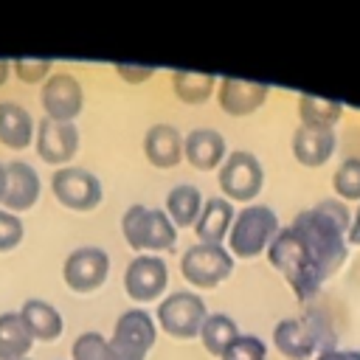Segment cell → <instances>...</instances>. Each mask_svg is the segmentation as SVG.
Returning a JSON list of instances; mask_svg holds the SVG:
<instances>
[{
	"mask_svg": "<svg viewBox=\"0 0 360 360\" xmlns=\"http://www.w3.org/2000/svg\"><path fill=\"white\" fill-rule=\"evenodd\" d=\"M352 214L343 200H321L295 214L267 248L270 264L287 278L298 301H309L349 259Z\"/></svg>",
	"mask_w": 360,
	"mask_h": 360,
	"instance_id": "6da1fadb",
	"label": "cell"
},
{
	"mask_svg": "<svg viewBox=\"0 0 360 360\" xmlns=\"http://www.w3.org/2000/svg\"><path fill=\"white\" fill-rule=\"evenodd\" d=\"M273 346L287 360H315L321 352L335 349V332L318 312H307L301 318L278 321L273 329Z\"/></svg>",
	"mask_w": 360,
	"mask_h": 360,
	"instance_id": "7a4b0ae2",
	"label": "cell"
},
{
	"mask_svg": "<svg viewBox=\"0 0 360 360\" xmlns=\"http://www.w3.org/2000/svg\"><path fill=\"white\" fill-rule=\"evenodd\" d=\"M281 225L276 211L270 205L250 202L233 217V225L228 231V253L236 259H256L259 253H267Z\"/></svg>",
	"mask_w": 360,
	"mask_h": 360,
	"instance_id": "3957f363",
	"label": "cell"
},
{
	"mask_svg": "<svg viewBox=\"0 0 360 360\" xmlns=\"http://www.w3.org/2000/svg\"><path fill=\"white\" fill-rule=\"evenodd\" d=\"M121 233L124 242L132 250H146L158 256L160 250H172L177 242V228L166 217L163 208H149L143 202H135L121 217Z\"/></svg>",
	"mask_w": 360,
	"mask_h": 360,
	"instance_id": "277c9868",
	"label": "cell"
},
{
	"mask_svg": "<svg viewBox=\"0 0 360 360\" xmlns=\"http://www.w3.org/2000/svg\"><path fill=\"white\" fill-rule=\"evenodd\" d=\"M217 183L228 202L236 200V202L250 205V200H256L264 186V169L253 152L236 149V152H228V158L222 160Z\"/></svg>",
	"mask_w": 360,
	"mask_h": 360,
	"instance_id": "5b68a950",
	"label": "cell"
},
{
	"mask_svg": "<svg viewBox=\"0 0 360 360\" xmlns=\"http://www.w3.org/2000/svg\"><path fill=\"white\" fill-rule=\"evenodd\" d=\"M208 318V307L202 301V295L191 292V290H177L169 292L166 298H160L158 304V326L177 338V340H191L200 335L202 321Z\"/></svg>",
	"mask_w": 360,
	"mask_h": 360,
	"instance_id": "8992f818",
	"label": "cell"
},
{
	"mask_svg": "<svg viewBox=\"0 0 360 360\" xmlns=\"http://www.w3.org/2000/svg\"><path fill=\"white\" fill-rule=\"evenodd\" d=\"M158 323L146 309H127L118 315L110 338L112 360H146L149 349L155 346Z\"/></svg>",
	"mask_w": 360,
	"mask_h": 360,
	"instance_id": "52a82bcc",
	"label": "cell"
},
{
	"mask_svg": "<svg viewBox=\"0 0 360 360\" xmlns=\"http://www.w3.org/2000/svg\"><path fill=\"white\" fill-rule=\"evenodd\" d=\"M233 273V256L228 253L225 245H191L180 256V276L197 287V290H211L222 284Z\"/></svg>",
	"mask_w": 360,
	"mask_h": 360,
	"instance_id": "ba28073f",
	"label": "cell"
},
{
	"mask_svg": "<svg viewBox=\"0 0 360 360\" xmlns=\"http://www.w3.org/2000/svg\"><path fill=\"white\" fill-rule=\"evenodd\" d=\"M51 191L53 197L70 208V211H93L101 205V180L79 166H62L51 174Z\"/></svg>",
	"mask_w": 360,
	"mask_h": 360,
	"instance_id": "9c48e42d",
	"label": "cell"
},
{
	"mask_svg": "<svg viewBox=\"0 0 360 360\" xmlns=\"http://www.w3.org/2000/svg\"><path fill=\"white\" fill-rule=\"evenodd\" d=\"M39 104L45 118L56 124H73L84 107V90L73 73H51L39 87Z\"/></svg>",
	"mask_w": 360,
	"mask_h": 360,
	"instance_id": "30bf717a",
	"label": "cell"
},
{
	"mask_svg": "<svg viewBox=\"0 0 360 360\" xmlns=\"http://www.w3.org/2000/svg\"><path fill=\"white\" fill-rule=\"evenodd\" d=\"M110 273V256L104 248L84 245L68 253L62 264V278L73 292H93L107 281Z\"/></svg>",
	"mask_w": 360,
	"mask_h": 360,
	"instance_id": "8fae6325",
	"label": "cell"
},
{
	"mask_svg": "<svg viewBox=\"0 0 360 360\" xmlns=\"http://www.w3.org/2000/svg\"><path fill=\"white\" fill-rule=\"evenodd\" d=\"M169 284V264L160 256L141 253L124 270V290L135 304H152Z\"/></svg>",
	"mask_w": 360,
	"mask_h": 360,
	"instance_id": "7c38bea8",
	"label": "cell"
},
{
	"mask_svg": "<svg viewBox=\"0 0 360 360\" xmlns=\"http://www.w3.org/2000/svg\"><path fill=\"white\" fill-rule=\"evenodd\" d=\"M34 143H37V155L45 163L62 169L79 149V129L73 124H56L42 115V121L37 124V132H34Z\"/></svg>",
	"mask_w": 360,
	"mask_h": 360,
	"instance_id": "4fadbf2b",
	"label": "cell"
},
{
	"mask_svg": "<svg viewBox=\"0 0 360 360\" xmlns=\"http://www.w3.org/2000/svg\"><path fill=\"white\" fill-rule=\"evenodd\" d=\"M267 96H270V87L262 82H248V79H233V76H225L217 82L219 110L233 115V118L256 112L267 101Z\"/></svg>",
	"mask_w": 360,
	"mask_h": 360,
	"instance_id": "5bb4252c",
	"label": "cell"
},
{
	"mask_svg": "<svg viewBox=\"0 0 360 360\" xmlns=\"http://www.w3.org/2000/svg\"><path fill=\"white\" fill-rule=\"evenodd\" d=\"M183 158L200 172H214L228 158V143L222 132L211 127H197L183 138Z\"/></svg>",
	"mask_w": 360,
	"mask_h": 360,
	"instance_id": "9a60e30c",
	"label": "cell"
},
{
	"mask_svg": "<svg viewBox=\"0 0 360 360\" xmlns=\"http://www.w3.org/2000/svg\"><path fill=\"white\" fill-rule=\"evenodd\" d=\"M6 172H8V186H6V200H3L6 211L20 214V211L34 208V202L39 200V191H42L37 169L25 160H11V163H6Z\"/></svg>",
	"mask_w": 360,
	"mask_h": 360,
	"instance_id": "2e32d148",
	"label": "cell"
},
{
	"mask_svg": "<svg viewBox=\"0 0 360 360\" xmlns=\"http://www.w3.org/2000/svg\"><path fill=\"white\" fill-rule=\"evenodd\" d=\"M338 146V135L335 129H315V127H298L292 132V155L301 166L307 169H318L323 166Z\"/></svg>",
	"mask_w": 360,
	"mask_h": 360,
	"instance_id": "e0dca14e",
	"label": "cell"
},
{
	"mask_svg": "<svg viewBox=\"0 0 360 360\" xmlns=\"http://www.w3.org/2000/svg\"><path fill=\"white\" fill-rule=\"evenodd\" d=\"M143 155L155 169H172L183 160V138L172 124H155L143 135Z\"/></svg>",
	"mask_w": 360,
	"mask_h": 360,
	"instance_id": "ac0fdd59",
	"label": "cell"
},
{
	"mask_svg": "<svg viewBox=\"0 0 360 360\" xmlns=\"http://www.w3.org/2000/svg\"><path fill=\"white\" fill-rule=\"evenodd\" d=\"M233 202H228L225 197H208L202 202V211L194 222V233L202 245H222L228 239V231L233 225Z\"/></svg>",
	"mask_w": 360,
	"mask_h": 360,
	"instance_id": "d6986e66",
	"label": "cell"
},
{
	"mask_svg": "<svg viewBox=\"0 0 360 360\" xmlns=\"http://www.w3.org/2000/svg\"><path fill=\"white\" fill-rule=\"evenodd\" d=\"M34 132H37V124L25 107H20L17 101H0V143L3 146L20 152L34 143Z\"/></svg>",
	"mask_w": 360,
	"mask_h": 360,
	"instance_id": "ffe728a7",
	"label": "cell"
},
{
	"mask_svg": "<svg viewBox=\"0 0 360 360\" xmlns=\"http://www.w3.org/2000/svg\"><path fill=\"white\" fill-rule=\"evenodd\" d=\"M20 318L25 321L28 332L34 340H42V343H53L59 335H62V315L53 304L42 301V298H28L20 309Z\"/></svg>",
	"mask_w": 360,
	"mask_h": 360,
	"instance_id": "44dd1931",
	"label": "cell"
},
{
	"mask_svg": "<svg viewBox=\"0 0 360 360\" xmlns=\"http://www.w3.org/2000/svg\"><path fill=\"white\" fill-rule=\"evenodd\" d=\"M166 217L172 219V225L174 228H194V222H197V217H200V211H202V194H200V188L197 186H191V183H177V186H172L169 188V194H166Z\"/></svg>",
	"mask_w": 360,
	"mask_h": 360,
	"instance_id": "7402d4cb",
	"label": "cell"
},
{
	"mask_svg": "<svg viewBox=\"0 0 360 360\" xmlns=\"http://www.w3.org/2000/svg\"><path fill=\"white\" fill-rule=\"evenodd\" d=\"M34 338L20 312H0V360H25Z\"/></svg>",
	"mask_w": 360,
	"mask_h": 360,
	"instance_id": "603a6c76",
	"label": "cell"
},
{
	"mask_svg": "<svg viewBox=\"0 0 360 360\" xmlns=\"http://www.w3.org/2000/svg\"><path fill=\"white\" fill-rule=\"evenodd\" d=\"M239 335H242V332H239V326H236V321H233L231 315H225V312H208V318L202 321L197 338L202 340V346H205L208 354L222 357L225 349H228Z\"/></svg>",
	"mask_w": 360,
	"mask_h": 360,
	"instance_id": "cb8c5ba5",
	"label": "cell"
},
{
	"mask_svg": "<svg viewBox=\"0 0 360 360\" xmlns=\"http://www.w3.org/2000/svg\"><path fill=\"white\" fill-rule=\"evenodd\" d=\"M343 115V104L335 98H321V96H298V118L301 127H315V129H335V124Z\"/></svg>",
	"mask_w": 360,
	"mask_h": 360,
	"instance_id": "d4e9b609",
	"label": "cell"
},
{
	"mask_svg": "<svg viewBox=\"0 0 360 360\" xmlns=\"http://www.w3.org/2000/svg\"><path fill=\"white\" fill-rule=\"evenodd\" d=\"M217 76L211 73H194V70H174L172 73V90L186 104H202L217 90Z\"/></svg>",
	"mask_w": 360,
	"mask_h": 360,
	"instance_id": "484cf974",
	"label": "cell"
},
{
	"mask_svg": "<svg viewBox=\"0 0 360 360\" xmlns=\"http://www.w3.org/2000/svg\"><path fill=\"white\" fill-rule=\"evenodd\" d=\"M332 188L343 202L360 200V155H349L340 160V166L332 174Z\"/></svg>",
	"mask_w": 360,
	"mask_h": 360,
	"instance_id": "4316f807",
	"label": "cell"
},
{
	"mask_svg": "<svg viewBox=\"0 0 360 360\" xmlns=\"http://www.w3.org/2000/svg\"><path fill=\"white\" fill-rule=\"evenodd\" d=\"M73 360H112L110 340L101 332H82L70 346Z\"/></svg>",
	"mask_w": 360,
	"mask_h": 360,
	"instance_id": "83f0119b",
	"label": "cell"
},
{
	"mask_svg": "<svg viewBox=\"0 0 360 360\" xmlns=\"http://www.w3.org/2000/svg\"><path fill=\"white\" fill-rule=\"evenodd\" d=\"M219 360H267V343L259 335H239Z\"/></svg>",
	"mask_w": 360,
	"mask_h": 360,
	"instance_id": "f1b7e54d",
	"label": "cell"
},
{
	"mask_svg": "<svg viewBox=\"0 0 360 360\" xmlns=\"http://www.w3.org/2000/svg\"><path fill=\"white\" fill-rule=\"evenodd\" d=\"M51 68H53V59H28V56L11 59V70L25 84H42L51 76Z\"/></svg>",
	"mask_w": 360,
	"mask_h": 360,
	"instance_id": "f546056e",
	"label": "cell"
},
{
	"mask_svg": "<svg viewBox=\"0 0 360 360\" xmlns=\"http://www.w3.org/2000/svg\"><path fill=\"white\" fill-rule=\"evenodd\" d=\"M25 236V228H22V219L6 208H0V253L6 250H14Z\"/></svg>",
	"mask_w": 360,
	"mask_h": 360,
	"instance_id": "4dcf8cb0",
	"label": "cell"
},
{
	"mask_svg": "<svg viewBox=\"0 0 360 360\" xmlns=\"http://www.w3.org/2000/svg\"><path fill=\"white\" fill-rule=\"evenodd\" d=\"M115 73L124 79V82H129V84H141V82H146V79H152V68H146V65H127V62H118L115 65Z\"/></svg>",
	"mask_w": 360,
	"mask_h": 360,
	"instance_id": "1f68e13d",
	"label": "cell"
},
{
	"mask_svg": "<svg viewBox=\"0 0 360 360\" xmlns=\"http://www.w3.org/2000/svg\"><path fill=\"white\" fill-rule=\"evenodd\" d=\"M315 360H360V349H326Z\"/></svg>",
	"mask_w": 360,
	"mask_h": 360,
	"instance_id": "d6a6232c",
	"label": "cell"
},
{
	"mask_svg": "<svg viewBox=\"0 0 360 360\" xmlns=\"http://www.w3.org/2000/svg\"><path fill=\"white\" fill-rule=\"evenodd\" d=\"M349 245H357L360 248V205H357V211L352 214V228H349Z\"/></svg>",
	"mask_w": 360,
	"mask_h": 360,
	"instance_id": "836d02e7",
	"label": "cell"
},
{
	"mask_svg": "<svg viewBox=\"0 0 360 360\" xmlns=\"http://www.w3.org/2000/svg\"><path fill=\"white\" fill-rule=\"evenodd\" d=\"M6 186H8V172H6V163H0V205L6 200Z\"/></svg>",
	"mask_w": 360,
	"mask_h": 360,
	"instance_id": "e575fe53",
	"label": "cell"
},
{
	"mask_svg": "<svg viewBox=\"0 0 360 360\" xmlns=\"http://www.w3.org/2000/svg\"><path fill=\"white\" fill-rule=\"evenodd\" d=\"M8 73H11V59H0V84H6Z\"/></svg>",
	"mask_w": 360,
	"mask_h": 360,
	"instance_id": "d590c367",
	"label": "cell"
},
{
	"mask_svg": "<svg viewBox=\"0 0 360 360\" xmlns=\"http://www.w3.org/2000/svg\"><path fill=\"white\" fill-rule=\"evenodd\" d=\"M25 360H28V357H25Z\"/></svg>",
	"mask_w": 360,
	"mask_h": 360,
	"instance_id": "8d00e7d4",
	"label": "cell"
}]
</instances>
